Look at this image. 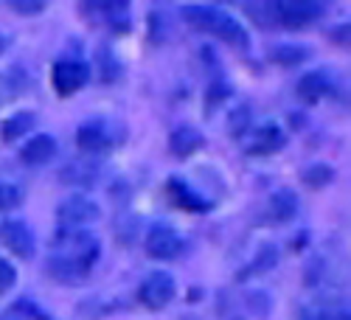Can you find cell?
<instances>
[{
  "mask_svg": "<svg viewBox=\"0 0 351 320\" xmlns=\"http://www.w3.org/2000/svg\"><path fill=\"white\" fill-rule=\"evenodd\" d=\"M101 256V242L87 227H60L53 236L45 273L60 284H82Z\"/></svg>",
  "mask_w": 351,
  "mask_h": 320,
  "instance_id": "obj_1",
  "label": "cell"
},
{
  "mask_svg": "<svg viewBox=\"0 0 351 320\" xmlns=\"http://www.w3.org/2000/svg\"><path fill=\"white\" fill-rule=\"evenodd\" d=\"M180 14L191 28L228 42L230 48H247V42H250L247 28L237 17H230L228 12H219L214 6H183Z\"/></svg>",
  "mask_w": 351,
  "mask_h": 320,
  "instance_id": "obj_2",
  "label": "cell"
},
{
  "mask_svg": "<svg viewBox=\"0 0 351 320\" xmlns=\"http://www.w3.org/2000/svg\"><path fill=\"white\" fill-rule=\"evenodd\" d=\"M270 14L284 28H306L324 14V6L315 0H276L270 3Z\"/></svg>",
  "mask_w": 351,
  "mask_h": 320,
  "instance_id": "obj_3",
  "label": "cell"
},
{
  "mask_svg": "<svg viewBox=\"0 0 351 320\" xmlns=\"http://www.w3.org/2000/svg\"><path fill=\"white\" fill-rule=\"evenodd\" d=\"M183 247H186L183 236H180L171 225H166V222L152 225V227H149V234H146V239H143V250H146V256H149V258H158V261H171V258H178V256L183 253Z\"/></svg>",
  "mask_w": 351,
  "mask_h": 320,
  "instance_id": "obj_4",
  "label": "cell"
},
{
  "mask_svg": "<svg viewBox=\"0 0 351 320\" xmlns=\"http://www.w3.org/2000/svg\"><path fill=\"white\" fill-rule=\"evenodd\" d=\"M174 295H178V284H174V278L169 273H163V270L149 273L143 278V284L138 286V301L146 309H152V312L166 309L174 301Z\"/></svg>",
  "mask_w": 351,
  "mask_h": 320,
  "instance_id": "obj_5",
  "label": "cell"
},
{
  "mask_svg": "<svg viewBox=\"0 0 351 320\" xmlns=\"http://www.w3.org/2000/svg\"><path fill=\"white\" fill-rule=\"evenodd\" d=\"M90 79V65L82 62V60H60L51 71V82H53V90L60 96H73L79 93L82 87Z\"/></svg>",
  "mask_w": 351,
  "mask_h": 320,
  "instance_id": "obj_6",
  "label": "cell"
},
{
  "mask_svg": "<svg viewBox=\"0 0 351 320\" xmlns=\"http://www.w3.org/2000/svg\"><path fill=\"white\" fill-rule=\"evenodd\" d=\"M99 217H101V208L82 194L62 199L60 208H56V222H60V227H84V225L96 222Z\"/></svg>",
  "mask_w": 351,
  "mask_h": 320,
  "instance_id": "obj_7",
  "label": "cell"
},
{
  "mask_svg": "<svg viewBox=\"0 0 351 320\" xmlns=\"http://www.w3.org/2000/svg\"><path fill=\"white\" fill-rule=\"evenodd\" d=\"M0 245L17 258H32L34 247H37L32 227H28L25 222H20V219H3L0 222Z\"/></svg>",
  "mask_w": 351,
  "mask_h": 320,
  "instance_id": "obj_8",
  "label": "cell"
},
{
  "mask_svg": "<svg viewBox=\"0 0 351 320\" xmlns=\"http://www.w3.org/2000/svg\"><path fill=\"white\" fill-rule=\"evenodd\" d=\"M76 147L84 155H101L115 147V132L107 121H84L76 130Z\"/></svg>",
  "mask_w": 351,
  "mask_h": 320,
  "instance_id": "obj_9",
  "label": "cell"
},
{
  "mask_svg": "<svg viewBox=\"0 0 351 320\" xmlns=\"http://www.w3.org/2000/svg\"><path fill=\"white\" fill-rule=\"evenodd\" d=\"M60 177L68 186H84V188H90V186L99 183V163H93L90 158H76V160H71L60 171Z\"/></svg>",
  "mask_w": 351,
  "mask_h": 320,
  "instance_id": "obj_10",
  "label": "cell"
},
{
  "mask_svg": "<svg viewBox=\"0 0 351 320\" xmlns=\"http://www.w3.org/2000/svg\"><path fill=\"white\" fill-rule=\"evenodd\" d=\"M284 132L276 124H265L256 132H250V143H247V155H273L284 147Z\"/></svg>",
  "mask_w": 351,
  "mask_h": 320,
  "instance_id": "obj_11",
  "label": "cell"
},
{
  "mask_svg": "<svg viewBox=\"0 0 351 320\" xmlns=\"http://www.w3.org/2000/svg\"><path fill=\"white\" fill-rule=\"evenodd\" d=\"M56 155V140L53 135H32L20 149V160L28 166H43Z\"/></svg>",
  "mask_w": 351,
  "mask_h": 320,
  "instance_id": "obj_12",
  "label": "cell"
},
{
  "mask_svg": "<svg viewBox=\"0 0 351 320\" xmlns=\"http://www.w3.org/2000/svg\"><path fill=\"white\" fill-rule=\"evenodd\" d=\"M82 12H90V17H101L110 23L112 32H130V6L127 3H87Z\"/></svg>",
  "mask_w": 351,
  "mask_h": 320,
  "instance_id": "obj_13",
  "label": "cell"
},
{
  "mask_svg": "<svg viewBox=\"0 0 351 320\" xmlns=\"http://www.w3.org/2000/svg\"><path fill=\"white\" fill-rule=\"evenodd\" d=\"M202 143H206V138L199 135V130H194V127H178V130L169 135V152L174 158H191L194 152L202 149Z\"/></svg>",
  "mask_w": 351,
  "mask_h": 320,
  "instance_id": "obj_14",
  "label": "cell"
},
{
  "mask_svg": "<svg viewBox=\"0 0 351 320\" xmlns=\"http://www.w3.org/2000/svg\"><path fill=\"white\" fill-rule=\"evenodd\" d=\"M329 90H332V84H329V76H326L324 71H309V73H304V76L298 79V87H295L298 99L306 101V104H317Z\"/></svg>",
  "mask_w": 351,
  "mask_h": 320,
  "instance_id": "obj_15",
  "label": "cell"
},
{
  "mask_svg": "<svg viewBox=\"0 0 351 320\" xmlns=\"http://www.w3.org/2000/svg\"><path fill=\"white\" fill-rule=\"evenodd\" d=\"M166 194L171 197L174 206L183 208V211H206V208H208V202L202 199L199 194H194V191H191L180 177H171V180H169Z\"/></svg>",
  "mask_w": 351,
  "mask_h": 320,
  "instance_id": "obj_16",
  "label": "cell"
},
{
  "mask_svg": "<svg viewBox=\"0 0 351 320\" xmlns=\"http://www.w3.org/2000/svg\"><path fill=\"white\" fill-rule=\"evenodd\" d=\"M267 214H270V219H273V222H278V225L292 222V219H295V214H298V197L292 194V191H287V188L276 191V194L270 197Z\"/></svg>",
  "mask_w": 351,
  "mask_h": 320,
  "instance_id": "obj_17",
  "label": "cell"
},
{
  "mask_svg": "<svg viewBox=\"0 0 351 320\" xmlns=\"http://www.w3.org/2000/svg\"><path fill=\"white\" fill-rule=\"evenodd\" d=\"M34 124H37V115L34 112H28V110L25 112H14V115H9L3 124H0V140L12 143V140H17V138L32 132Z\"/></svg>",
  "mask_w": 351,
  "mask_h": 320,
  "instance_id": "obj_18",
  "label": "cell"
},
{
  "mask_svg": "<svg viewBox=\"0 0 351 320\" xmlns=\"http://www.w3.org/2000/svg\"><path fill=\"white\" fill-rule=\"evenodd\" d=\"M3 320H51V315L43 306H37L34 301H14L6 309Z\"/></svg>",
  "mask_w": 351,
  "mask_h": 320,
  "instance_id": "obj_19",
  "label": "cell"
},
{
  "mask_svg": "<svg viewBox=\"0 0 351 320\" xmlns=\"http://www.w3.org/2000/svg\"><path fill=\"white\" fill-rule=\"evenodd\" d=\"M301 180H304L306 188H326L335 180V169L326 166V163H312V166L304 169Z\"/></svg>",
  "mask_w": 351,
  "mask_h": 320,
  "instance_id": "obj_20",
  "label": "cell"
},
{
  "mask_svg": "<svg viewBox=\"0 0 351 320\" xmlns=\"http://www.w3.org/2000/svg\"><path fill=\"white\" fill-rule=\"evenodd\" d=\"M270 60L278 62V65H284V68H292V65L306 62V60H309V51H304V48H298V45H276V48L270 51Z\"/></svg>",
  "mask_w": 351,
  "mask_h": 320,
  "instance_id": "obj_21",
  "label": "cell"
},
{
  "mask_svg": "<svg viewBox=\"0 0 351 320\" xmlns=\"http://www.w3.org/2000/svg\"><path fill=\"white\" fill-rule=\"evenodd\" d=\"M276 261H278V253H276V247H270V245H265L258 250V256H256V261L247 267V273H242L239 278H247V275H253V273H267V270H273L276 267Z\"/></svg>",
  "mask_w": 351,
  "mask_h": 320,
  "instance_id": "obj_22",
  "label": "cell"
},
{
  "mask_svg": "<svg viewBox=\"0 0 351 320\" xmlns=\"http://www.w3.org/2000/svg\"><path fill=\"white\" fill-rule=\"evenodd\" d=\"M301 320H348V312L346 309H337V306L317 304L312 309H304L301 312Z\"/></svg>",
  "mask_w": 351,
  "mask_h": 320,
  "instance_id": "obj_23",
  "label": "cell"
},
{
  "mask_svg": "<svg viewBox=\"0 0 351 320\" xmlns=\"http://www.w3.org/2000/svg\"><path fill=\"white\" fill-rule=\"evenodd\" d=\"M20 202H23V191L12 183L0 180V211H14L20 208Z\"/></svg>",
  "mask_w": 351,
  "mask_h": 320,
  "instance_id": "obj_24",
  "label": "cell"
},
{
  "mask_svg": "<svg viewBox=\"0 0 351 320\" xmlns=\"http://www.w3.org/2000/svg\"><path fill=\"white\" fill-rule=\"evenodd\" d=\"M228 127H230V132H233V138H242L247 130H250V110L242 104V107H237L230 112V121H228Z\"/></svg>",
  "mask_w": 351,
  "mask_h": 320,
  "instance_id": "obj_25",
  "label": "cell"
},
{
  "mask_svg": "<svg viewBox=\"0 0 351 320\" xmlns=\"http://www.w3.org/2000/svg\"><path fill=\"white\" fill-rule=\"evenodd\" d=\"M17 284V270L12 267V261L0 258V295L9 293V289Z\"/></svg>",
  "mask_w": 351,
  "mask_h": 320,
  "instance_id": "obj_26",
  "label": "cell"
},
{
  "mask_svg": "<svg viewBox=\"0 0 351 320\" xmlns=\"http://www.w3.org/2000/svg\"><path fill=\"white\" fill-rule=\"evenodd\" d=\"M9 9H14L17 14H40L45 12V3L43 0H9Z\"/></svg>",
  "mask_w": 351,
  "mask_h": 320,
  "instance_id": "obj_27",
  "label": "cell"
},
{
  "mask_svg": "<svg viewBox=\"0 0 351 320\" xmlns=\"http://www.w3.org/2000/svg\"><path fill=\"white\" fill-rule=\"evenodd\" d=\"M228 93H230V87H225V84H214V87H211V104H217V101L225 99Z\"/></svg>",
  "mask_w": 351,
  "mask_h": 320,
  "instance_id": "obj_28",
  "label": "cell"
},
{
  "mask_svg": "<svg viewBox=\"0 0 351 320\" xmlns=\"http://www.w3.org/2000/svg\"><path fill=\"white\" fill-rule=\"evenodd\" d=\"M3 51H6V37L0 34V53H3Z\"/></svg>",
  "mask_w": 351,
  "mask_h": 320,
  "instance_id": "obj_29",
  "label": "cell"
}]
</instances>
